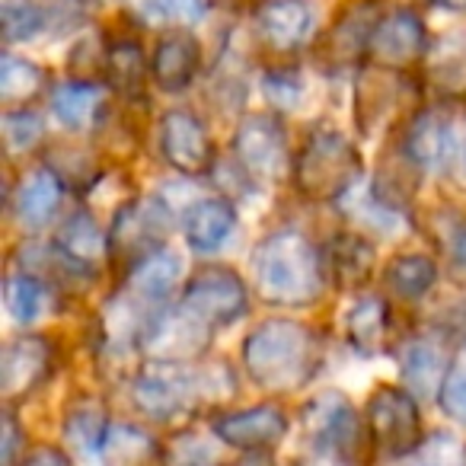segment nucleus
Here are the masks:
<instances>
[{"instance_id":"obj_1","label":"nucleus","mask_w":466,"mask_h":466,"mask_svg":"<svg viewBox=\"0 0 466 466\" xmlns=\"http://www.w3.org/2000/svg\"><path fill=\"white\" fill-rule=\"evenodd\" d=\"M249 266L259 300L281 310L313 307L329 288L323 247L310 243L300 230H275L262 237L249 256Z\"/></svg>"},{"instance_id":"obj_2","label":"nucleus","mask_w":466,"mask_h":466,"mask_svg":"<svg viewBox=\"0 0 466 466\" xmlns=\"http://www.w3.org/2000/svg\"><path fill=\"white\" fill-rule=\"evenodd\" d=\"M323 364V342L307 323L272 317L243 339V368L249 380L272 396L304 390Z\"/></svg>"},{"instance_id":"obj_3","label":"nucleus","mask_w":466,"mask_h":466,"mask_svg":"<svg viewBox=\"0 0 466 466\" xmlns=\"http://www.w3.org/2000/svg\"><path fill=\"white\" fill-rule=\"evenodd\" d=\"M364 160L358 144L336 128H313L294 157L291 179L304 198L339 201L358 186Z\"/></svg>"},{"instance_id":"obj_4","label":"nucleus","mask_w":466,"mask_h":466,"mask_svg":"<svg viewBox=\"0 0 466 466\" xmlns=\"http://www.w3.org/2000/svg\"><path fill=\"white\" fill-rule=\"evenodd\" d=\"M131 400L147 419L173 421L201 402L218 400V383L211 368L192 370V364L150 361L131 383Z\"/></svg>"},{"instance_id":"obj_5","label":"nucleus","mask_w":466,"mask_h":466,"mask_svg":"<svg viewBox=\"0 0 466 466\" xmlns=\"http://www.w3.org/2000/svg\"><path fill=\"white\" fill-rule=\"evenodd\" d=\"M300 425H304V438L310 441V447L323 457L358 460L361 447H374L364 415H358L351 400L339 390L310 396L300 409Z\"/></svg>"},{"instance_id":"obj_6","label":"nucleus","mask_w":466,"mask_h":466,"mask_svg":"<svg viewBox=\"0 0 466 466\" xmlns=\"http://www.w3.org/2000/svg\"><path fill=\"white\" fill-rule=\"evenodd\" d=\"M364 421H368L370 444L383 457H409L425 441L419 396L409 387L380 383L364 402Z\"/></svg>"},{"instance_id":"obj_7","label":"nucleus","mask_w":466,"mask_h":466,"mask_svg":"<svg viewBox=\"0 0 466 466\" xmlns=\"http://www.w3.org/2000/svg\"><path fill=\"white\" fill-rule=\"evenodd\" d=\"M233 163L253 186H275L294 167L288 131L275 112L247 116L233 131Z\"/></svg>"},{"instance_id":"obj_8","label":"nucleus","mask_w":466,"mask_h":466,"mask_svg":"<svg viewBox=\"0 0 466 466\" xmlns=\"http://www.w3.org/2000/svg\"><path fill=\"white\" fill-rule=\"evenodd\" d=\"M211 326L205 319L195 317L182 300L176 307H163L147 317L141 329V355L150 361H167V364H198L205 358L208 345H211Z\"/></svg>"},{"instance_id":"obj_9","label":"nucleus","mask_w":466,"mask_h":466,"mask_svg":"<svg viewBox=\"0 0 466 466\" xmlns=\"http://www.w3.org/2000/svg\"><path fill=\"white\" fill-rule=\"evenodd\" d=\"M169 224H173V218H169V208L160 198H154V195L131 198L112 218L109 227L112 262H118L128 272L144 256L163 249L169 237Z\"/></svg>"},{"instance_id":"obj_10","label":"nucleus","mask_w":466,"mask_h":466,"mask_svg":"<svg viewBox=\"0 0 466 466\" xmlns=\"http://www.w3.org/2000/svg\"><path fill=\"white\" fill-rule=\"evenodd\" d=\"M182 307L205 319L211 329H224V326L237 323L247 317L249 310V288L240 279V272H233L227 266H201L192 279L182 288Z\"/></svg>"},{"instance_id":"obj_11","label":"nucleus","mask_w":466,"mask_h":466,"mask_svg":"<svg viewBox=\"0 0 466 466\" xmlns=\"http://www.w3.org/2000/svg\"><path fill=\"white\" fill-rule=\"evenodd\" d=\"M428 46H431L428 26L415 10H383L374 33H370L368 61L390 67V71H409L419 61H425Z\"/></svg>"},{"instance_id":"obj_12","label":"nucleus","mask_w":466,"mask_h":466,"mask_svg":"<svg viewBox=\"0 0 466 466\" xmlns=\"http://www.w3.org/2000/svg\"><path fill=\"white\" fill-rule=\"evenodd\" d=\"M383 10H377L374 0H351L342 14L332 20V26L317 39V61L329 71L358 65V58H368L370 33Z\"/></svg>"},{"instance_id":"obj_13","label":"nucleus","mask_w":466,"mask_h":466,"mask_svg":"<svg viewBox=\"0 0 466 466\" xmlns=\"http://www.w3.org/2000/svg\"><path fill=\"white\" fill-rule=\"evenodd\" d=\"M160 154L176 173L205 176L214 169V141L192 109H167L160 118Z\"/></svg>"},{"instance_id":"obj_14","label":"nucleus","mask_w":466,"mask_h":466,"mask_svg":"<svg viewBox=\"0 0 466 466\" xmlns=\"http://www.w3.org/2000/svg\"><path fill=\"white\" fill-rule=\"evenodd\" d=\"M288 415L275 402H259V406L237 409V412H224L214 421V434H218L220 444H227L230 451L240 453H262L275 451V447L285 441L288 434Z\"/></svg>"},{"instance_id":"obj_15","label":"nucleus","mask_w":466,"mask_h":466,"mask_svg":"<svg viewBox=\"0 0 466 466\" xmlns=\"http://www.w3.org/2000/svg\"><path fill=\"white\" fill-rule=\"evenodd\" d=\"M55 374V345L48 336H20L10 339L0 358V390L7 406L26 400Z\"/></svg>"},{"instance_id":"obj_16","label":"nucleus","mask_w":466,"mask_h":466,"mask_svg":"<svg viewBox=\"0 0 466 466\" xmlns=\"http://www.w3.org/2000/svg\"><path fill=\"white\" fill-rule=\"evenodd\" d=\"M256 16V35L275 55H294L307 46L317 26V10L310 0H266Z\"/></svg>"},{"instance_id":"obj_17","label":"nucleus","mask_w":466,"mask_h":466,"mask_svg":"<svg viewBox=\"0 0 466 466\" xmlns=\"http://www.w3.org/2000/svg\"><path fill=\"white\" fill-rule=\"evenodd\" d=\"M201 71V42L186 29L163 33L150 55V80L163 93H182Z\"/></svg>"},{"instance_id":"obj_18","label":"nucleus","mask_w":466,"mask_h":466,"mask_svg":"<svg viewBox=\"0 0 466 466\" xmlns=\"http://www.w3.org/2000/svg\"><path fill=\"white\" fill-rule=\"evenodd\" d=\"M326 279L339 291H361L377 268V249L361 233H336L323 247Z\"/></svg>"},{"instance_id":"obj_19","label":"nucleus","mask_w":466,"mask_h":466,"mask_svg":"<svg viewBox=\"0 0 466 466\" xmlns=\"http://www.w3.org/2000/svg\"><path fill=\"white\" fill-rule=\"evenodd\" d=\"M65 182L55 173L52 167L29 169L20 179V186L10 195V208H14L16 220H20L26 230H46L52 224V218L58 214L61 198H65Z\"/></svg>"},{"instance_id":"obj_20","label":"nucleus","mask_w":466,"mask_h":466,"mask_svg":"<svg viewBox=\"0 0 466 466\" xmlns=\"http://www.w3.org/2000/svg\"><path fill=\"white\" fill-rule=\"evenodd\" d=\"M425 77L441 99L466 103V29H451L428 46Z\"/></svg>"},{"instance_id":"obj_21","label":"nucleus","mask_w":466,"mask_h":466,"mask_svg":"<svg viewBox=\"0 0 466 466\" xmlns=\"http://www.w3.org/2000/svg\"><path fill=\"white\" fill-rule=\"evenodd\" d=\"M55 247L90 275H96L106 262H112L109 230H103L99 220L93 218L90 211L67 214V218L61 220L58 233H55Z\"/></svg>"},{"instance_id":"obj_22","label":"nucleus","mask_w":466,"mask_h":466,"mask_svg":"<svg viewBox=\"0 0 466 466\" xmlns=\"http://www.w3.org/2000/svg\"><path fill=\"white\" fill-rule=\"evenodd\" d=\"M406 71H390V67L370 65L361 71L355 86V122L364 131V137H370L380 128L383 116L396 109L400 103V77Z\"/></svg>"},{"instance_id":"obj_23","label":"nucleus","mask_w":466,"mask_h":466,"mask_svg":"<svg viewBox=\"0 0 466 466\" xmlns=\"http://www.w3.org/2000/svg\"><path fill=\"white\" fill-rule=\"evenodd\" d=\"M233 227H237V208H233L230 198H220V195L195 201L182 218L186 243L201 256L218 253L233 233Z\"/></svg>"},{"instance_id":"obj_24","label":"nucleus","mask_w":466,"mask_h":466,"mask_svg":"<svg viewBox=\"0 0 466 466\" xmlns=\"http://www.w3.org/2000/svg\"><path fill=\"white\" fill-rule=\"evenodd\" d=\"M52 112L65 128L90 131L106 116V90L103 80H67L52 86Z\"/></svg>"},{"instance_id":"obj_25","label":"nucleus","mask_w":466,"mask_h":466,"mask_svg":"<svg viewBox=\"0 0 466 466\" xmlns=\"http://www.w3.org/2000/svg\"><path fill=\"white\" fill-rule=\"evenodd\" d=\"M179 272H182V259L173 249L163 247V249H157V253L144 256L137 266H131L128 272H125V291L157 310V307L176 291Z\"/></svg>"},{"instance_id":"obj_26","label":"nucleus","mask_w":466,"mask_h":466,"mask_svg":"<svg viewBox=\"0 0 466 466\" xmlns=\"http://www.w3.org/2000/svg\"><path fill=\"white\" fill-rule=\"evenodd\" d=\"M48 90H52V77L42 65L10 52L0 58V106L4 112L26 109Z\"/></svg>"},{"instance_id":"obj_27","label":"nucleus","mask_w":466,"mask_h":466,"mask_svg":"<svg viewBox=\"0 0 466 466\" xmlns=\"http://www.w3.org/2000/svg\"><path fill=\"white\" fill-rule=\"evenodd\" d=\"M419 176L421 167L409 157V150L402 144H396L380 157V169H377L374 179V198L400 214L412 201L415 188H419Z\"/></svg>"},{"instance_id":"obj_28","label":"nucleus","mask_w":466,"mask_h":466,"mask_svg":"<svg viewBox=\"0 0 466 466\" xmlns=\"http://www.w3.org/2000/svg\"><path fill=\"white\" fill-rule=\"evenodd\" d=\"M345 336L361 355H380L390 339V304L377 294H364L345 317Z\"/></svg>"},{"instance_id":"obj_29","label":"nucleus","mask_w":466,"mask_h":466,"mask_svg":"<svg viewBox=\"0 0 466 466\" xmlns=\"http://www.w3.org/2000/svg\"><path fill=\"white\" fill-rule=\"evenodd\" d=\"M109 431V412H106L103 400L96 396H74L71 406L65 409V444L74 447L77 453H99Z\"/></svg>"},{"instance_id":"obj_30","label":"nucleus","mask_w":466,"mask_h":466,"mask_svg":"<svg viewBox=\"0 0 466 466\" xmlns=\"http://www.w3.org/2000/svg\"><path fill=\"white\" fill-rule=\"evenodd\" d=\"M438 281V262L425 253H400L390 259L383 285L400 300H421Z\"/></svg>"},{"instance_id":"obj_31","label":"nucleus","mask_w":466,"mask_h":466,"mask_svg":"<svg viewBox=\"0 0 466 466\" xmlns=\"http://www.w3.org/2000/svg\"><path fill=\"white\" fill-rule=\"evenodd\" d=\"M402 147L409 150L415 163L421 169L444 167V144H447V116L438 112H415L406 125V135H402Z\"/></svg>"},{"instance_id":"obj_32","label":"nucleus","mask_w":466,"mask_h":466,"mask_svg":"<svg viewBox=\"0 0 466 466\" xmlns=\"http://www.w3.org/2000/svg\"><path fill=\"white\" fill-rule=\"evenodd\" d=\"M52 291L55 288L48 281H42L39 275L23 272V268L10 272L7 281H4V304H7L10 319L20 326L35 323L52 307Z\"/></svg>"},{"instance_id":"obj_33","label":"nucleus","mask_w":466,"mask_h":466,"mask_svg":"<svg viewBox=\"0 0 466 466\" xmlns=\"http://www.w3.org/2000/svg\"><path fill=\"white\" fill-rule=\"evenodd\" d=\"M167 453L160 451L157 438L137 425H109L106 441L99 447V460L109 466H135L150 463V460H163Z\"/></svg>"},{"instance_id":"obj_34","label":"nucleus","mask_w":466,"mask_h":466,"mask_svg":"<svg viewBox=\"0 0 466 466\" xmlns=\"http://www.w3.org/2000/svg\"><path fill=\"white\" fill-rule=\"evenodd\" d=\"M447 364H451V358H447L438 345L425 342V339H415L406 349V355H402L406 387L412 390L415 396H438Z\"/></svg>"},{"instance_id":"obj_35","label":"nucleus","mask_w":466,"mask_h":466,"mask_svg":"<svg viewBox=\"0 0 466 466\" xmlns=\"http://www.w3.org/2000/svg\"><path fill=\"white\" fill-rule=\"evenodd\" d=\"M150 74V58L144 55L141 42L116 39L106 46V80L122 93H137L144 77Z\"/></svg>"},{"instance_id":"obj_36","label":"nucleus","mask_w":466,"mask_h":466,"mask_svg":"<svg viewBox=\"0 0 466 466\" xmlns=\"http://www.w3.org/2000/svg\"><path fill=\"white\" fill-rule=\"evenodd\" d=\"M46 157V163L61 176V182L67 188H90L103 176L96 157L90 150L77 147V144H55V147H48Z\"/></svg>"},{"instance_id":"obj_37","label":"nucleus","mask_w":466,"mask_h":466,"mask_svg":"<svg viewBox=\"0 0 466 466\" xmlns=\"http://www.w3.org/2000/svg\"><path fill=\"white\" fill-rule=\"evenodd\" d=\"M0 16H4V42L7 46L29 42L48 29L46 0H4Z\"/></svg>"},{"instance_id":"obj_38","label":"nucleus","mask_w":466,"mask_h":466,"mask_svg":"<svg viewBox=\"0 0 466 466\" xmlns=\"http://www.w3.org/2000/svg\"><path fill=\"white\" fill-rule=\"evenodd\" d=\"M46 137V122L39 112L26 109H7L4 112V141H7L10 157L33 154Z\"/></svg>"},{"instance_id":"obj_39","label":"nucleus","mask_w":466,"mask_h":466,"mask_svg":"<svg viewBox=\"0 0 466 466\" xmlns=\"http://www.w3.org/2000/svg\"><path fill=\"white\" fill-rule=\"evenodd\" d=\"M438 406L441 412L466 428V345H460L451 355V364H447L438 390Z\"/></svg>"},{"instance_id":"obj_40","label":"nucleus","mask_w":466,"mask_h":466,"mask_svg":"<svg viewBox=\"0 0 466 466\" xmlns=\"http://www.w3.org/2000/svg\"><path fill=\"white\" fill-rule=\"evenodd\" d=\"M444 169L460 188H466V109L447 116Z\"/></svg>"},{"instance_id":"obj_41","label":"nucleus","mask_w":466,"mask_h":466,"mask_svg":"<svg viewBox=\"0 0 466 466\" xmlns=\"http://www.w3.org/2000/svg\"><path fill=\"white\" fill-rule=\"evenodd\" d=\"M266 93H268V99H272L275 106H279L281 112L285 109H294L298 106V99H300V93H304V86H300V77L294 71H272L266 77Z\"/></svg>"},{"instance_id":"obj_42","label":"nucleus","mask_w":466,"mask_h":466,"mask_svg":"<svg viewBox=\"0 0 466 466\" xmlns=\"http://www.w3.org/2000/svg\"><path fill=\"white\" fill-rule=\"evenodd\" d=\"M23 453H26V431L16 421V415L10 412V406L4 409V428H0V460L4 463H20Z\"/></svg>"},{"instance_id":"obj_43","label":"nucleus","mask_w":466,"mask_h":466,"mask_svg":"<svg viewBox=\"0 0 466 466\" xmlns=\"http://www.w3.org/2000/svg\"><path fill=\"white\" fill-rule=\"evenodd\" d=\"M447 268H451L453 285L466 288V220L453 230L451 256H447Z\"/></svg>"},{"instance_id":"obj_44","label":"nucleus","mask_w":466,"mask_h":466,"mask_svg":"<svg viewBox=\"0 0 466 466\" xmlns=\"http://www.w3.org/2000/svg\"><path fill=\"white\" fill-rule=\"evenodd\" d=\"M23 466H65L71 463V453H65L61 447H52V444H35V447H26V453H23L20 460Z\"/></svg>"},{"instance_id":"obj_45","label":"nucleus","mask_w":466,"mask_h":466,"mask_svg":"<svg viewBox=\"0 0 466 466\" xmlns=\"http://www.w3.org/2000/svg\"><path fill=\"white\" fill-rule=\"evenodd\" d=\"M167 14H173V16H179V20H201L205 16V0H157Z\"/></svg>"},{"instance_id":"obj_46","label":"nucleus","mask_w":466,"mask_h":466,"mask_svg":"<svg viewBox=\"0 0 466 466\" xmlns=\"http://www.w3.org/2000/svg\"><path fill=\"white\" fill-rule=\"evenodd\" d=\"M218 4H224V7L233 10V14H243V10H259L266 0H218Z\"/></svg>"},{"instance_id":"obj_47","label":"nucleus","mask_w":466,"mask_h":466,"mask_svg":"<svg viewBox=\"0 0 466 466\" xmlns=\"http://www.w3.org/2000/svg\"><path fill=\"white\" fill-rule=\"evenodd\" d=\"M444 10H466V0H438Z\"/></svg>"},{"instance_id":"obj_48","label":"nucleus","mask_w":466,"mask_h":466,"mask_svg":"<svg viewBox=\"0 0 466 466\" xmlns=\"http://www.w3.org/2000/svg\"><path fill=\"white\" fill-rule=\"evenodd\" d=\"M86 4H106V0H86Z\"/></svg>"}]
</instances>
